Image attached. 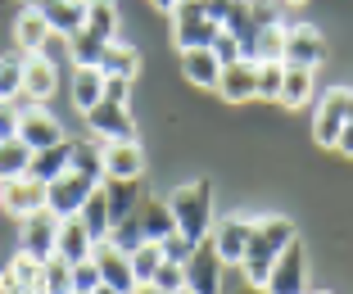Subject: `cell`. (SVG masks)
<instances>
[{
    "label": "cell",
    "instance_id": "obj_16",
    "mask_svg": "<svg viewBox=\"0 0 353 294\" xmlns=\"http://www.w3.org/2000/svg\"><path fill=\"white\" fill-rule=\"evenodd\" d=\"M254 91H259V63H254V59L222 63L218 95L227 100V105H245V100H254Z\"/></svg>",
    "mask_w": 353,
    "mask_h": 294
},
{
    "label": "cell",
    "instance_id": "obj_41",
    "mask_svg": "<svg viewBox=\"0 0 353 294\" xmlns=\"http://www.w3.org/2000/svg\"><path fill=\"white\" fill-rule=\"evenodd\" d=\"M150 285H154L159 294H186V267H181V263H163Z\"/></svg>",
    "mask_w": 353,
    "mask_h": 294
},
{
    "label": "cell",
    "instance_id": "obj_28",
    "mask_svg": "<svg viewBox=\"0 0 353 294\" xmlns=\"http://www.w3.org/2000/svg\"><path fill=\"white\" fill-rule=\"evenodd\" d=\"M68 168L82 172L91 181H104V140H73V158H68Z\"/></svg>",
    "mask_w": 353,
    "mask_h": 294
},
{
    "label": "cell",
    "instance_id": "obj_4",
    "mask_svg": "<svg viewBox=\"0 0 353 294\" xmlns=\"http://www.w3.org/2000/svg\"><path fill=\"white\" fill-rule=\"evenodd\" d=\"M227 290V263L218 258L213 240H199L186 258V294H222Z\"/></svg>",
    "mask_w": 353,
    "mask_h": 294
},
{
    "label": "cell",
    "instance_id": "obj_27",
    "mask_svg": "<svg viewBox=\"0 0 353 294\" xmlns=\"http://www.w3.org/2000/svg\"><path fill=\"white\" fill-rule=\"evenodd\" d=\"M32 172V149L19 136H0V181L28 177Z\"/></svg>",
    "mask_w": 353,
    "mask_h": 294
},
{
    "label": "cell",
    "instance_id": "obj_34",
    "mask_svg": "<svg viewBox=\"0 0 353 294\" xmlns=\"http://www.w3.org/2000/svg\"><path fill=\"white\" fill-rule=\"evenodd\" d=\"M104 45L109 41H100V36H91V32H77V36H68V54H73V68H100V54H104Z\"/></svg>",
    "mask_w": 353,
    "mask_h": 294
},
{
    "label": "cell",
    "instance_id": "obj_24",
    "mask_svg": "<svg viewBox=\"0 0 353 294\" xmlns=\"http://www.w3.org/2000/svg\"><path fill=\"white\" fill-rule=\"evenodd\" d=\"M100 73L104 77H132L136 82V73H141V50L127 45V41H109L104 54H100Z\"/></svg>",
    "mask_w": 353,
    "mask_h": 294
},
{
    "label": "cell",
    "instance_id": "obj_21",
    "mask_svg": "<svg viewBox=\"0 0 353 294\" xmlns=\"http://www.w3.org/2000/svg\"><path fill=\"white\" fill-rule=\"evenodd\" d=\"M54 86H59V68L54 63H46L41 54H28V77H23V95H28L32 105H41V100H50Z\"/></svg>",
    "mask_w": 353,
    "mask_h": 294
},
{
    "label": "cell",
    "instance_id": "obj_13",
    "mask_svg": "<svg viewBox=\"0 0 353 294\" xmlns=\"http://www.w3.org/2000/svg\"><path fill=\"white\" fill-rule=\"evenodd\" d=\"M250 235H254V218H227V222H213V249L227 267L245 263V249H250Z\"/></svg>",
    "mask_w": 353,
    "mask_h": 294
},
{
    "label": "cell",
    "instance_id": "obj_6",
    "mask_svg": "<svg viewBox=\"0 0 353 294\" xmlns=\"http://www.w3.org/2000/svg\"><path fill=\"white\" fill-rule=\"evenodd\" d=\"M100 186V181H91V177H82V172H63V177H54L50 186H46V209L54 213V218H77L82 213V204L91 200V190Z\"/></svg>",
    "mask_w": 353,
    "mask_h": 294
},
{
    "label": "cell",
    "instance_id": "obj_2",
    "mask_svg": "<svg viewBox=\"0 0 353 294\" xmlns=\"http://www.w3.org/2000/svg\"><path fill=\"white\" fill-rule=\"evenodd\" d=\"M290 240H299V231H294L290 218H254L250 249H245V263H240L245 285H263V281H268L272 263L285 253V244H290Z\"/></svg>",
    "mask_w": 353,
    "mask_h": 294
},
{
    "label": "cell",
    "instance_id": "obj_31",
    "mask_svg": "<svg viewBox=\"0 0 353 294\" xmlns=\"http://www.w3.org/2000/svg\"><path fill=\"white\" fill-rule=\"evenodd\" d=\"M285 23H272V28H259V36H254V50H250V59L254 63H272V59H281L285 63Z\"/></svg>",
    "mask_w": 353,
    "mask_h": 294
},
{
    "label": "cell",
    "instance_id": "obj_42",
    "mask_svg": "<svg viewBox=\"0 0 353 294\" xmlns=\"http://www.w3.org/2000/svg\"><path fill=\"white\" fill-rule=\"evenodd\" d=\"M41 59L46 63H54V68H68V73H73V54H68V36H59V32H50V41L41 45Z\"/></svg>",
    "mask_w": 353,
    "mask_h": 294
},
{
    "label": "cell",
    "instance_id": "obj_22",
    "mask_svg": "<svg viewBox=\"0 0 353 294\" xmlns=\"http://www.w3.org/2000/svg\"><path fill=\"white\" fill-rule=\"evenodd\" d=\"M68 95H73V105L82 109V114H91L104 100V73L100 68H73V73H68Z\"/></svg>",
    "mask_w": 353,
    "mask_h": 294
},
{
    "label": "cell",
    "instance_id": "obj_50",
    "mask_svg": "<svg viewBox=\"0 0 353 294\" xmlns=\"http://www.w3.org/2000/svg\"><path fill=\"white\" fill-rule=\"evenodd\" d=\"M240 294H268L263 285H240Z\"/></svg>",
    "mask_w": 353,
    "mask_h": 294
},
{
    "label": "cell",
    "instance_id": "obj_15",
    "mask_svg": "<svg viewBox=\"0 0 353 294\" xmlns=\"http://www.w3.org/2000/svg\"><path fill=\"white\" fill-rule=\"evenodd\" d=\"M141 172H145L141 140H114V145H104V181H141Z\"/></svg>",
    "mask_w": 353,
    "mask_h": 294
},
{
    "label": "cell",
    "instance_id": "obj_48",
    "mask_svg": "<svg viewBox=\"0 0 353 294\" xmlns=\"http://www.w3.org/2000/svg\"><path fill=\"white\" fill-rule=\"evenodd\" d=\"M335 149L353 158V100H349V118H344V132H340V140H335Z\"/></svg>",
    "mask_w": 353,
    "mask_h": 294
},
{
    "label": "cell",
    "instance_id": "obj_37",
    "mask_svg": "<svg viewBox=\"0 0 353 294\" xmlns=\"http://www.w3.org/2000/svg\"><path fill=\"white\" fill-rule=\"evenodd\" d=\"M281 86H285V63H281V59L259 63V91H254V100H272V105H276Z\"/></svg>",
    "mask_w": 353,
    "mask_h": 294
},
{
    "label": "cell",
    "instance_id": "obj_17",
    "mask_svg": "<svg viewBox=\"0 0 353 294\" xmlns=\"http://www.w3.org/2000/svg\"><path fill=\"white\" fill-rule=\"evenodd\" d=\"M32 10L50 23V32L59 36H77L86 28V0H37Z\"/></svg>",
    "mask_w": 353,
    "mask_h": 294
},
{
    "label": "cell",
    "instance_id": "obj_10",
    "mask_svg": "<svg viewBox=\"0 0 353 294\" xmlns=\"http://www.w3.org/2000/svg\"><path fill=\"white\" fill-rule=\"evenodd\" d=\"M19 140L37 154V149H50V145H59V140H68V136H63V127H59L54 114L28 105V109H19Z\"/></svg>",
    "mask_w": 353,
    "mask_h": 294
},
{
    "label": "cell",
    "instance_id": "obj_30",
    "mask_svg": "<svg viewBox=\"0 0 353 294\" xmlns=\"http://www.w3.org/2000/svg\"><path fill=\"white\" fill-rule=\"evenodd\" d=\"M86 32L100 41H118V5L114 0H86Z\"/></svg>",
    "mask_w": 353,
    "mask_h": 294
},
{
    "label": "cell",
    "instance_id": "obj_12",
    "mask_svg": "<svg viewBox=\"0 0 353 294\" xmlns=\"http://www.w3.org/2000/svg\"><path fill=\"white\" fill-rule=\"evenodd\" d=\"M41 209H46V181H37V177L0 181V213L32 218V213H41Z\"/></svg>",
    "mask_w": 353,
    "mask_h": 294
},
{
    "label": "cell",
    "instance_id": "obj_54",
    "mask_svg": "<svg viewBox=\"0 0 353 294\" xmlns=\"http://www.w3.org/2000/svg\"><path fill=\"white\" fill-rule=\"evenodd\" d=\"M32 5H37V0H32Z\"/></svg>",
    "mask_w": 353,
    "mask_h": 294
},
{
    "label": "cell",
    "instance_id": "obj_39",
    "mask_svg": "<svg viewBox=\"0 0 353 294\" xmlns=\"http://www.w3.org/2000/svg\"><path fill=\"white\" fill-rule=\"evenodd\" d=\"M109 244H118L123 253H136L141 244H145V231H141V218L132 213L127 222H114V227H109Z\"/></svg>",
    "mask_w": 353,
    "mask_h": 294
},
{
    "label": "cell",
    "instance_id": "obj_43",
    "mask_svg": "<svg viewBox=\"0 0 353 294\" xmlns=\"http://www.w3.org/2000/svg\"><path fill=\"white\" fill-rule=\"evenodd\" d=\"M159 249H163V263H181V267H186V258H190V253H195V244H186V240H181V235H168V240H159Z\"/></svg>",
    "mask_w": 353,
    "mask_h": 294
},
{
    "label": "cell",
    "instance_id": "obj_53",
    "mask_svg": "<svg viewBox=\"0 0 353 294\" xmlns=\"http://www.w3.org/2000/svg\"><path fill=\"white\" fill-rule=\"evenodd\" d=\"M0 114H5V100H0Z\"/></svg>",
    "mask_w": 353,
    "mask_h": 294
},
{
    "label": "cell",
    "instance_id": "obj_26",
    "mask_svg": "<svg viewBox=\"0 0 353 294\" xmlns=\"http://www.w3.org/2000/svg\"><path fill=\"white\" fill-rule=\"evenodd\" d=\"M14 41H19L23 54H41V45L50 41V23H46L37 10H23L19 23H14Z\"/></svg>",
    "mask_w": 353,
    "mask_h": 294
},
{
    "label": "cell",
    "instance_id": "obj_20",
    "mask_svg": "<svg viewBox=\"0 0 353 294\" xmlns=\"http://www.w3.org/2000/svg\"><path fill=\"white\" fill-rule=\"evenodd\" d=\"M136 218H141V231H145V240H168V235L176 231L172 222V209H168V200H159V195H145L141 200V209H136Z\"/></svg>",
    "mask_w": 353,
    "mask_h": 294
},
{
    "label": "cell",
    "instance_id": "obj_25",
    "mask_svg": "<svg viewBox=\"0 0 353 294\" xmlns=\"http://www.w3.org/2000/svg\"><path fill=\"white\" fill-rule=\"evenodd\" d=\"M68 158H73V140H59V145H50V149H37V154H32V172H28V177H37V181L50 186L54 177L68 172Z\"/></svg>",
    "mask_w": 353,
    "mask_h": 294
},
{
    "label": "cell",
    "instance_id": "obj_47",
    "mask_svg": "<svg viewBox=\"0 0 353 294\" xmlns=\"http://www.w3.org/2000/svg\"><path fill=\"white\" fill-rule=\"evenodd\" d=\"M204 10H208V19L222 28V23L231 19V10H236V0H204Z\"/></svg>",
    "mask_w": 353,
    "mask_h": 294
},
{
    "label": "cell",
    "instance_id": "obj_5",
    "mask_svg": "<svg viewBox=\"0 0 353 294\" xmlns=\"http://www.w3.org/2000/svg\"><path fill=\"white\" fill-rule=\"evenodd\" d=\"M263 290H268V294H308V253H303L299 240H290L285 253L272 263Z\"/></svg>",
    "mask_w": 353,
    "mask_h": 294
},
{
    "label": "cell",
    "instance_id": "obj_9",
    "mask_svg": "<svg viewBox=\"0 0 353 294\" xmlns=\"http://www.w3.org/2000/svg\"><path fill=\"white\" fill-rule=\"evenodd\" d=\"M326 59V36L322 28H312V23H294L290 32H285V63L290 68H322Z\"/></svg>",
    "mask_w": 353,
    "mask_h": 294
},
{
    "label": "cell",
    "instance_id": "obj_8",
    "mask_svg": "<svg viewBox=\"0 0 353 294\" xmlns=\"http://www.w3.org/2000/svg\"><path fill=\"white\" fill-rule=\"evenodd\" d=\"M91 263H95V272H100V285H109V290H118V294H132V290H136V276H132V253H123L118 244L95 240Z\"/></svg>",
    "mask_w": 353,
    "mask_h": 294
},
{
    "label": "cell",
    "instance_id": "obj_45",
    "mask_svg": "<svg viewBox=\"0 0 353 294\" xmlns=\"http://www.w3.org/2000/svg\"><path fill=\"white\" fill-rule=\"evenodd\" d=\"M132 77H104V100L109 105H127V95H132Z\"/></svg>",
    "mask_w": 353,
    "mask_h": 294
},
{
    "label": "cell",
    "instance_id": "obj_7",
    "mask_svg": "<svg viewBox=\"0 0 353 294\" xmlns=\"http://www.w3.org/2000/svg\"><path fill=\"white\" fill-rule=\"evenodd\" d=\"M349 100H353L349 86H331V91L322 95L317 118H312V140L322 149H335V140H340V132H344V118H349Z\"/></svg>",
    "mask_w": 353,
    "mask_h": 294
},
{
    "label": "cell",
    "instance_id": "obj_51",
    "mask_svg": "<svg viewBox=\"0 0 353 294\" xmlns=\"http://www.w3.org/2000/svg\"><path fill=\"white\" fill-rule=\"evenodd\" d=\"M0 294H10V272H0Z\"/></svg>",
    "mask_w": 353,
    "mask_h": 294
},
{
    "label": "cell",
    "instance_id": "obj_52",
    "mask_svg": "<svg viewBox=\"0 0 353 294\" xmlns=\"http://www.w3.org/2000/svg\"><path fill=\"white\" fill-rule=\"evenodd\" d=\"M95 294H118V290H109V285H100V290H95Z\"/></svg>",
    "mask_w": 353,
    "mask_h": 294
},
{
    "label": "cell",
    "instance_id": "obj_32",
    "mask_svg": "<svg viewBox=\"0 0 353 294\" xmlns=\"http://www.w3.org/2000/svg\"><path fill=\"white\" fill-rule=\"evenodd\" d=\"M308 100H312V68H290V63H285V86H281V100H276V105L303 109Z\"/></svg>",
    "mask_w": 353,
    "mask_h": 294
},
{
    "label": "cell",
    "instance_id": "obj_23",
    "mask_svg": "<svg viewBox=\"0 0 353 294\" xmlns=\"http://www.w3.org/2000/svg\"><path fill=\"white\" fill-rule=\"evenodd\" d=\"M181 73H186L195 86H213V91H218L222 59L208 50V45H199V50H181Z\"/></svg>",
    "mask_w": 353,
    "mask_h": 294
},
{
    "label": "cell",
    "instance_id": "obj_18",
    "mask_svg": "<svg viewBox=\"0 0 353 294\" xmlns=\"http://www.w3.org/2000/svg\"><path fill=\"white\" fill-rule=\"evenodd\" d=\"M91 249H95V235L82 227V218H63L59 222V240H54V258L63 263H91Z\"/></svg>",
    "mask_w": 353,
    "mask_h": 294
},
{
    "label": "cell",
    "instance_id": "obj_33",
    "mask_svg": "<svg viewBox=\"0 0 353 294\" xmlns=\"http://www.w3.org/2000/svg\"><path fill=\"white\" fill-rule=\"evenodd\" d=\"M77 218H82V227L95 235V240H109V204H104V186L91 190V200L82 204V213H77Z\"/></svg>",
    "mask_w": 353,
    "mask_h": 294
},
{
    "label": "cell",
    "instance_id": "obj_14",
    "mask_svg": "<svg viewBox=\"0 0 353 294\" xmlns=\"http://www.w3.org/2000/svg\"><path fill=\"white\" fill-rule=\"evenodd\" d=\"M54 240H59V218H54L50 209L32 213V218H23V253L28 258H37V263H46V258H54Z\"/></svg>",
    "mask_w": 353,
    "mask_h": 294
},
{
    "label": "cell",
    "instance_id": "obj_44",
    "mask_svg": "<svg viewBox=\"0 0 353 294\" xmlns=\"http://www.w3.org/2000/svg\"><path fill=\"white\" fill-rule=\"evenodd\" d=\"M100 290V272H95V263H77L73 267V294H95Z\"/></svg>",
    "mask_w": 353,
    "mask_h": 294
},
{
    "label": "cell",
    "instance_id": "obj_49",
    "mask_svg": "<svg viewBox=\"0 0 353 294\" xmlns=\"http://www.w3.org/2000/svg\"><path fill=\"white\" fill-rule=\"evenodd\" d=\"M154 5H159V10H168V14H172L176 5H181V0H154Z\"/></svg>",
    "mask_w": 353,
    "mask_h": 294
},
{
    "label": "cell",
    "instance_id": "obj_11",
    "mask_svg": "<svg viewBox=\"0 0 353 294\" xmlns=\"http://www.w3.org/2000/svg\"><path fill=\"white\" fill-rule=\"evenodd\" d=\"M86 127H91V136L104 140V145H114V140H136V123H132V114H127V105L100 100V105L86 114Z\"/></svg>",
    "mask_w": 353,
    "mask_h": 294
},
{
    "label": "cell",
    "instance_id": "obj_19",
    "mask_svg": "<svg viewBox=\"0 0 353 294\" xmlns=\"http://www.w3.org/2000/svg\"><path fill=\"white\" fill-rule=\"evenodd\" d=\"M141 200H145V186H141V181H109V186H104L109 227H114V222H127L136 209H141Z\"/></svg>",
    "mask_w": 353,
    "mask_h": 294
},
{
    "label": "cell",
    "instance_id": "obj_38",
    "mask_svg": "<svg viewBox=\"0 0 353 294\" xmlns=\"http://www.w3.org/2000/svg\"><path fill=\"white\" fill-rule=\"evenodd\" d=\"M46 281H41V294H73V263L63 258H46Z\"/></svg>",
    "mask_w": 353,
    "mask_h": 294
},
{
    "label": "cell",
    "instance_id": "obj_3",
    "mask_svg": "<svg viewBox=\"0 0 353 294\" xmlns=\"http://www.w3.org/2000/svg\"><path fill=\"white\" fill-rule=\"evenodd\" d=\"M218 23L208 19L204 0H181L172 10V41L176 50H199V45H213L218 41Z\"/></svg>",
    "mask_w": 353,
    "mask_h": 294
},
{
    "label": "cell",
    "instance_id": "obj_40",
    "mask_svg": "<svg viewBox=\"0 0 353 294\" xmlns=\"http://www.w3.org/2000/svg\"><path fill=\"white\" fill-rule=\"evenodd\" d=\"M290 0H250V19L254 28H272V23H285Z\"/></svg>",
    "mask_w": 353,
    "mask_h": 294
},
{
    "label": "cell",
    "instance_id": "obj_36",
    "mask_svg": "<svg viewBox=\"0 0 353 294\" xmlns=\"http://www.w3.org/2000/svg\"><path fill=\"white\" fill-rule=\"evenodd\" d=\"M10 281L19 285V290H32V294H41V281H46V267L37 263V258H28V253H19L10 267Z\"/></svg>",
    "mask_w": 353,
    "mask_h": 294
},
{
    "label": "cell",
    "instance_id": "obj_35",
    "mask_svg": "<svg viewBox=\"0 0 353 294\" xmlns=\"http://www.w3.org/2000/svg\"><path fill=\"white\" fill-rule=\"evenodd\" d=\"M159 267H163V249H159L154 240H145L141 249L132 253V276H136V285H150Z\"/></svg>",
    "mask_w": 353,
    "mask_h": 294
},
{
    "label": "cell",
    "instance_id": "obj_1",
    "mask_svg": "<svg viewBox=\"0 0 353 294\" xmlns=\"http://www.w3.org/2000/svg\"><path fill=\"white\" fill-rule=\"evenodd\" d=\"M168 209H172V222H176V235L186 244H199L213 235V181L208 177H195L186 186H176L168 195Z\"/></svg>",
    "mask_w": 353,
    "mask_h": 294
},
{
    "label": "cell",
    "instance_id": "obj_46",
    "mask_svg": "<svg viewBox=\"0 0 353 294\" xmlns=\"http://www.w3.org/2000/svg\"><path fill=\"white\" fill-rule=\"evenodd\" d=\"M208 50L218 54L222 63H236V59H240V41H236V36H231V32H218V41L208 45Z\"/></svg>",
    "mask_w": 353,
    "mask_h": 294
},
{
    "label": "cell",
    "instance_id": "obj_29",
    "mask_svg": "<svg viewBox=\"0 0 353 294\" xmlns=\"http://www.w3.org/2000/svg\"><path fill=\"white\" fill-rule=\"evenodd\" d=\"M23 77H28V54L14 50V54H0V100L14 105L23 95Z\"/></svg>",
    "mask_w": 353,
    "mask_h": 294
}]
</instances>
